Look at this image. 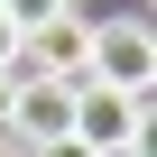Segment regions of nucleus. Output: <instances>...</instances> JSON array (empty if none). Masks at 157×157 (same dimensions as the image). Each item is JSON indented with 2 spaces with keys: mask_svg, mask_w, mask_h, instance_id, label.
I'll list each match as a JSON object with an SVG mask.
<instances>
[{
  "mask_svg": "<svg viewBox=\"0 0 157 157\" xmlns=\"http://www.w3.org/2000/svg\"><path fill=\"white\" fill-rule=\"evenodd\" d=\"M74 139H83V148H120V139H148V93L74 74Z\"/></svg>",
  "mask_w": 157,
  "mask_h": 157,
  "instance_id": "f257e3e1",
  "label": "nucleus"
},
{
  "mask_svg": "<svg viewBox=\"0 0 157 157\" xmlns=\"http://www.w3.org/2000/svg\"><path fill=\"white\" fill-rule=\"evenodd\" d=\"M19 37H28V28H19L10 10H0V74H10V65H19Z\"/></svg>",
  "mask_w": 157,
  "mask_h": 157,
  "instance_id": "20e7f679",
  "label": "nucleus"
},
{
  "mask_svg": "<svg viewBox=\"0 0 157 157\" xmlns=\"http://www.w3.org/2000/svg\"><path fill=\"white\" fill-rule=\"evenodd\" d=\"M83 74H93V83H129V93H148V83H157V37H148V19H93Z\"/></svg>",
  "mask_w": 157,
  "mask_h": 157,
  "instance_id": "f03ea898",
  "label": "nucleus"
},
{
  "mask_svg": "<svg viewBox=\"0 0 157 157\" xmlns=\"http://www.w3.org/2000/svg\"><path fill=\"white\" fill-rule=\"evenodd\" d=\"M0 10H10L19 28H37V19H56V10H74V0H0Z\"/></svg>",
  "mask_w": 157,
  "mask_h": 157,
  "instance_id": "7ed1b4c3",
  "label": "nucleus"
},
{
  "mask_svg": "<svg viewBox=\"0 0 157 157\" xmlns=\"http://www.w3.org/2000/svg\"><path fill=\"white\" fill-rule=\"evenodd\" d=\"M0 157H28V139H19V129H10V120H0Z\"/></svg>",
  "mask_w": 157,
  "mask_h": 157,
  "instance_id": "39448f33",
  "label": "nucleus"
},
{
  "mask_svg": "<svg viewBox=\"0 0 157 157\" xmlns=\"http://www.w3.org/2000/svg\"><path fill=\"white\" fill-rule=\"evenodd\" d=\"M10 83H19V74H0V120H10Z\"/></svg>",
  "mask_w": 157,
  "mask_h": 157,
  "instance_id": "0eeeda50",
  "label": "nucleus"
},
{
  "mask_svg": "<svg viewBox=\"0 0 157 157\" xmlns=\"http://www.w3.org/2000/svg\"><path fill=\"white\" fill-rule=\"evenodd\" d=\"M93 157H148V139H120V148H93Z\"/></svg>",
  "mask_w": 157,
  "mask_h": 157,
  "instance_id": "423d86ee",
  "label": "nucleus"
}]
</instances>
